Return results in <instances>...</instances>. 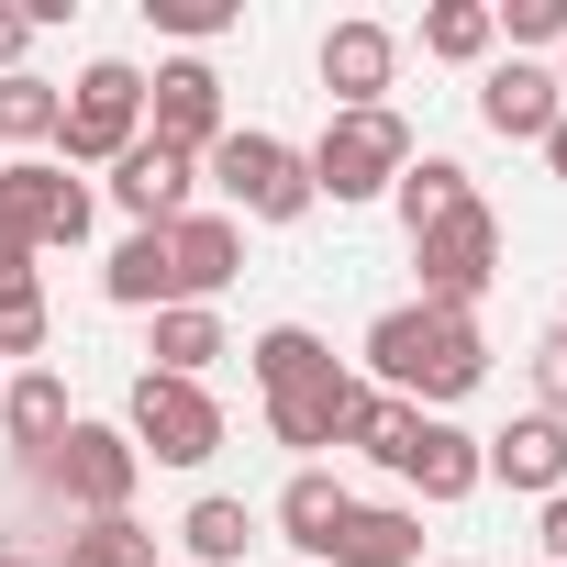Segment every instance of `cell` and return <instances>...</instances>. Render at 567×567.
<instances>
[{
	"label": "cell",
	"instance_id": "obj_16",
	"mask_svg": "<svg viewBox=\"0 0 567 567\" xmlns=\"http://www.w3.org/2000/svg\"><path fill=\"white\" fill-rule=\"evenodd\" d=\"M323 556H334V567H412V556H423V512H412V501H357Z\"/></svg>",
	"mask_w": 567,
	"mask_h": 567
},
{
	"label": "cell",
	"instance_id": "obj_29",
	"mask_svg": "<svg viewBox=\"0 0 567 567\" xmlns=\"http://www.w3.org/2000/svg\"><path fill=\"white\" fill-rule=\"evenodd\" d=\"M512 45H567V0H501V12H489Z\"/></svg>",
	"mask_w": 567,
	"mask_h": 567
},
{
	"label": "cell",
	"instance_id": "obj_28",
	"mask_svg": "<svg viewBox=\"0 0 567 567\" xmlns=\"http://www.w3.org/2000/svg\"><path fill=\"white\" fill-rule=\"evenodd\" d=\"M45 346V290L34 267H0V357H34Z\"/></svg>",
	"mask_w": 567,
	"mask_h": 567
},
{
	"label": "cell",
	"instance_id": "obj_18",
	"mask_svg": "<svg viewBox=\"0 0 567 567\" xmlns=\"http://www.w3.org/2000/svg\"><path fill=\"white\" fill-rule=\"evenodd\" d=\"M346 412H357V379L334 368V379H312V390H290V401H267V434L278 445H346Z\"/></svg>",
	"mask_w": 567,
	"mask_h": 567
},
{
	"label": "cell",
	"instance_id": "obj_11",
	"mask_svg": "<svg viewBox=\"0 0 567 567\" xmlns=\"http://www.w3.org/2000/svg\"><path fill=\"white\" fill-rule=\"evenodd\" d=\"M189 167H200V156H178V145H156V134L112 156V200L134 212V234H167V223L189 212Z\"/></svg>",
	"mask_w": 567,
	"mask_h": 567
},
{
	"label": "cell",
	"instance_id": "obj_9",
	"mask_svg": "<svg viewBox=\"0 0 567 567\" xmlns=\"http://www.w3.org/2000/svg\"><path fill=\"white\" fill-rule=\"evenodd\" d=\"M145 134L156 145H178V156H212L234 123H223V79H212V56H167L156 79H145Z\"/></svg>",
	"mask_w": 567,
	"mask_h": 567
},
{
	"label": "cell",
	"instance_id": "obj_7",
	"mask_svg": "<svg viewBox=\"0 0 567 567\" xmlns=\"http://www.w3.org/2000/svg\"><path fill=\"white\" fill-rule=\"evenodd\" d=\"M123 434H134V456H156V467H200V456L223 445V401H212L200 379H156V368H145Z\"/></svg>",
	"mask_w": 567,
	"mask_h": 567
},
{
	"label": "cell",
	"instance_id": "obj_37",
	"mask_svg": "<svg viewBox=\"0 0 567 567\" xmlns=\"http://www.w3.org/2000/svg\"><path fill=\"white\" fill-rule=\"evenodd\" d=\"M556 334H567V323H556Z\"/></svg>",
	"mask_w": 567,
	"mask_h": 567
},
{
	"label": "cell",
	"instance_id": "obj_24",
	"mask_svg": "<svg viewBox=\"0 0 567 567\" xmlns=\"http://www.w3.org/2000/svg\"><path fill=\"white\" fill-rule=\"evenodd\" d=\"M56 112H68L56 79H34V68L0 79V145H56Z\"/></svg>",
	"mask_w": 567,
	"mask_h": 567
},
{
	"label": "cell",
	"instance_id": "obj_8",
	"mask_svg": "<svg viewBox=\"0 0 567 567\" xmlns=\"http://www.w3.org/2000/svg\"><path fill=\"white\" fill-rule=\"evenodd\" d=\"M34 467H45V489H56V501H79L90 523H112V512L134 501V478H145L134 434H112V423H68V434H56V456H34Z\"/></svg>",
	"mask_w": 567,
	"mask_h": 567
},
{
	"label": "cell",
	"instance_id": "obj_4",
	"mask_svg": "<svg viewBox=\"0 0 567 567\" xmlns=\"http://www.w3.org/2000/svg\"><path fill=\"white\" fill-rule=\"evenodd\" d=\"M212 189L234 200V223H301L312 212V167H301V145H278V134H223L212 145Z\"/></svg>",
	"mask_w": 567,
	"mask_h": 567
},
{
	"label": "cell",
	"instance_id": "obj_32",
	"mask_svg": "<svg viewBox=\"0 0 567 567\" xmlns=\"http://www.w3.org/2000/svg\"><path fill=\"white\" fill-rule=\"evenodd\" d=\"M23 45H34V12H12V0H0V79L23 68Z\"/></svg>",
	"mask_w": 567,
	"mask_h": 567
},
{
	"label": "cell",
	"instance_id": "obj_20",
	"mask_svg": "<svg viewBox=\"0 0 567 567\" xmlns=\"http://www.w3.org/2000/svg\"><path fill=\"white\" fill-rule=\"evenodd\" d=\"M245 357H256V390H267V401H290V390L334 379V346H323L312 323H267V334H256Z\"/></svg>",
	"mask_w": 567,
	"mask_h": 567
},
{
	"label": "cell",
	"instance_id": "obj_13",
	"mask_svg": "<svg viewBox=\"0 0 567 567\" xmlns=\"http://www.w3.org/2000/svg\"><path fill=\"white\" fill-rule=\"evenodd\" d=\"M478 478H501V489H534V501H556V489H567V423H545V412L501 423V434L478 445Z\"/></svg>",
	"mask_w": 567,
	"mask_h": 567
},
{
	"label": "cell",
	"instance_id": "obj_21",
	"mask_svg": "<svg viewBox=\"0 0 567 567\" xmlns=\"http://www.w3.org/2000/svg\"><path fill=\"white\" fill-rule=\"evenodd\" d=\"M346 512H357V489H346L334 467H301L290 489H278V534H290V545H312V556L334 545V523H346Z\"/></svg>",
	"mask_w": 567,
	"mask_h": 567
},
{
	"label": "cell",
	"instance_id": "obj_25",
	"mask_svg": "<svg viewBox=\"0 0 567 567\" xmlns=\"http://www.w3.org/2000/svg\"><path fill=\"white\" fill-rule=\"evenodd\" d=\"M489 45H501L489 0H434V12H423V56H445V68H478Z\"/></svg>",
	"mask_w": 567,
	"mask_h": 567
},
{
	"label": "cell",
	"instance_id": "obj_5",
	"mask_svg": "<svg viewBox=\"0 0 567 567\" xmlns=\"http://www.w3.org/2000/svg\"><path fill=\"white\" fill-rule=\"evenodd\" d=\"M56 145H68V167H112L123 145H145V68H123V56L79 68V90L56 112Z\"/></svg>",
	"mask_w": 567,
	"mask_h": 567
},
{
	"label": "cell",
	"instance_id": "obj_10",
	"mask_svg": "<svg viewBox=\"0 0 567 567\" xmlns=\"http://www.w3.org/2000/svg\"><path fill=\"white\" fill-rule=\"evenodd\" d=\"M390 68H401V34H390V23H334V34H323V90H334V112H390Z\"/></svg>",
	"mask_w": 567,
	"mask_h": 567
},
{
	"label": "cell",
	"instance_id": "obj_2",
	"mask_svg": "<svg viewBox=\"0 0 567 567\" xmlns=\"http://www.w3.org/2000/svg\"><path fill=\"white\" fill-rule=\"evenodd\" d=\"M90 234V178L12 156L0 167V267H34V245H79Z\"/></svg>",
	"mask_w": 567,
	"mask_h": 567
},
{
	"label": "cell",
	"instance_id": "obj_22",
	"mask_svg": "<svg viewBox=\"0 0 567 567\" xmlns=\"http://www.w3.org/2000/svg\"><path fill=\"white\" fill-rule=\"evenodd\" d=\"M390 200H401V223L423 234V223H445V212H467L478 189H467V167H456V156H412V167L390 178Z\"/></svg>",
	"mask_w": 567,
	"mask_h": 567
},
{
	"label": "cell",
	"instance_id": "obj_12",
	"mask_svg": "<svg viewBox=\"0 0 567 567\" xmlns=\"http://www.w3.org/2000/svg\"><path fill=\"white\" fill-rule=\"evenodd\" d=\"M556 112H567V101H556V68H534V56H501V68L478 79V123L512 134V145H545Z\"/></svg>",
	"mask_w": 567,
	"mask_h": 567
},
{
	"label": "cell",
	"instance_id": "obj_1",
	"mask_svg": "<svg viewBox=\"0 0 567 567\" xmlns=\"http://www.w3.org/2000/svg\"><path fill=\"white\" fill-rule=\"evenodd\" d=\"M478 379H489V334H478V312L401 301V312L368 323V390H390V401H412V412H445V401H467Z\"/></svg>",
	"mask_w": 567,
	"mask_h": 567
},
{
	"label": "cell",
	"instance_id": "obj_26",
	"mask_svg": "<svg viewBox=\"0 0 567 567\" xmlns=\"http://www.w3.org/2000/svg\"><path fill=\"white\" fill-rule=\"evenodd\" d=\"M178 545L200 556V567H245V545H256V523H245V501H189V523H178Z\"/></svg>",
	"mask_w": 567,
	"mask_h": 567
},
{
	"label": "cell",
	"instance_id": "obj_34",
	"mask_svg": "<svg viewBox=\"0 0 567 567\" xmlns=\"http://www.w3.org/2000/svg\"><path fill=\"white\" fill-rule=\"evenodd\" d=\"M545 167H556V178H567V112H556V134H545Z\"/></svg>",
	"mask_w": 567,
	"mask_h": 567
},
{
	"label": "cell",
	"instance_id": "obj_17",
	"mask_svg": "<svg viewBox=\"0 0 567 567\" xmlns=\"http://www.w3.org/2000/svg\"><path fill=\"white\" fill-rule=\"evenodd\" d=\"M68 423H79V412H68V379H56V368H23L12 390H0V434H12L23 456H56Z\"/></svg>",
	"mask_w": 567,
	"mask_h": 567
},
{
	"label": "cell",
	"instance_id": "obj_31",
	"mask_svg": "<svg viewBox=\"0 0 567 567\" xmlns=\"http://www.w3.org/2000/svg\"><path fill=\"white\" fill-rule=\"evenodd\" d=\"M534 390H545V423H567V334H545V357H534Z\"/></svg>",
	"mask_w": 567,
	"mask_h": 567
},
{
	"label": "cell",
	"instance_id": "obj_14",
	"mask_svg": "<svg viewBox=\"0 0 567 567\" xmlns=\"http://www.w3.org/2000/svg\"><path fill=\"white\" fill-rule=\"evenodd\" d=\"M167 267H178V301L212 312V290L245 267V223H234V212H178V223H167Z\"/></svg>",
	"mask_w": 567,
	"mask_h": 567
},
{
	"label": "cell",
	"instance_id": "obj_19",
	"mask_svg": "<svg viewBox=\"0 0 567 567\" xmlns=\"http://www.w3.org/2000/svg\"><path fill=\"white\" fill-rule=\"evenodd\" d=\"M101 290L123 312H178V267H167V234H123L112 267H101Z\"/></svg>",
	"mask_w": 567,
	"mask_h": 567
},
{
	"label": "cell",
	"instance_id": "obj_15",
	"mask_svg": "<svg viewBox=\"0 0 567 567\" xmlns=\"http://www.w3.org/2000/svg\"><path fill=\"white\" fill-rule=\"evenodd\" d=\"M390 478H401V489H423V501H434V512H445V501H467V489H478V434H456V423H445V412H423V423H412V445H401V467H390Z\"/></svg>",
	"mask_w": 567,
	"mask_h": 567
},
{
	"label": "cell",
	"instance_id": "obj_35",
	"mask_svg": "<svg viewBox=\"0 0 567 567\" xmlns=\"http://www.w3.org/2000/svg\"><path fill=\"white\" fill-rule=\"evenodd\" d=\"M0 567H45V556H23V545H0Z\"/></svg>",
	"mask_w": 567,
	"mask_h": 567
},
{
	"label": "cell",
	"instance_id": "obj_6",
	"mask_svg": "<svg viewBox=\"0 0 567 567\" xmlns=\"http://www.w3.org/2000/svg\"><path fill=\"white\" fill-rule=\"evenodd\" d=\"M412 267H423V301H434V312H478V290L501 278V212L467 200V212L423 223V234H412Z\"/></svg>",
	"mask_w": 567,
	"mask_h": 567
},
{
	"label": "cell",
	"instance_id": "obj_3",
	"mask_svg": "<svg viewBox=\"0 0 567 567\" xmlns=\"http://www.w3.org/2000/svg\"><path fill=\"white\" fill-rule=\"evenodd\" d=\"M301 167H312V200H379V189L412 167V123H401V112H334Z\"/></svg>",
	"mask_w": 567,
	"mask_h": 567
},
{
	"label": "cell",
	"instance_id": "obj_27",
	"mask_svg": "<svg viewBox=\"0 0 567 567\" xmlns=\"http://www.w3.org/2000/svg\"><path fill=\"white\" fill-rule=\"evenodd\" d=\"M56 567H156V534H145L134 512H112V523H79Z\"/></svg>",
	"mask_w": 567,
	"mask_h": 567
},
{
	"label": "cell",
	"instance_id": "obj_36",
	"mask_svg": "<svg viewBox=\"0 0 567 567\" xmlns=\"http://www.w3.org/2000/svg\"><path fill=\"white\" fill-rule=\"evenodd\" d=\"M556 101H567V68H556Z\"/></svg>",
	"mask_w": 567,
	"mask_h": 567
},
{
	"label": "cell",
	"instance_id": "obj_33",
	"mask_svg": "<svg viewBox=\"0 0 567 567\" xmlns=\"http://www.w3.org/2000/svg\"><path fill=\"white\" fill-rule=\"evenodd\" d=\"M545 567H567V489L545 501Z\"/></svg>",
	"mask_w": 567,
	"mask_h": 567
},
{
	"label": "cell",
	"instance_id": "obj_30",
	"mask_svg": "<svg viewBox=\"0 0 567 567\" xmlns=\"http://www.w3.org/2000/svg\"><path fill=\"white\" fill-rule=\"evenodd\" d=\"M145 23H167V34H189V45H212V34L234 23V0H145Z\"/></svg>",
	"mask_w": 567,
	"mask_h": 567
},
{
	"label": "cell",
	"instance_id": "obj_23",
	"mask_svg": "<svg viewBox=\"0 0 567 567\" xmlns=\"http://www.w3.org/2000/svg\"><path fill=\"white\" fill-rule=\"evenodd\" d=\"M212 357H234V346H223V323H212L200 301L156 312V379H212Z\"/></svg>",
	"mask_w": 567,
	"mask_h": 567
}]
</instances>
